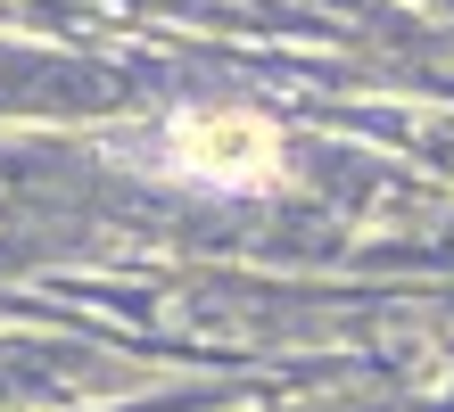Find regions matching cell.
Listing matches in <instances>:
<instances>
[{
    "mask_svg": "<svg viewBox=\"0 0 454 412\" xmlns=\"http://www.w3.org/2000/svg\"><path fill=\"white\" fill-rule=\"evenodd\" d=\"M149 149H124L132 165H149V174L166 182H199V190H273L281 182V132L264 116H239V107H191V116L141 132Z\"/></svg>",
    "mask_w": 454,
    "mask_h": 412,
    "instance_id": "6da1fadb",
    "label": "cell"
}]
</instances>
